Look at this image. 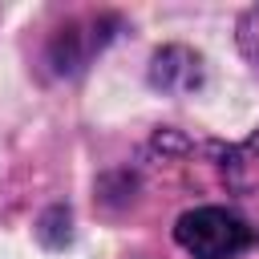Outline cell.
I'll return each mask as SVG.
<instances>
[{"label": "cell", "mask_w": 259, "mask_h": 259, "mask_svg": "<svg viewBox=\"0 0 259 259\" xmlns=\"http://www.w3.org/2000/svg\"><path fill=\"white\" fill-rule=\"evenodd\" d=\"M174 239L194 259H235L251 243V227L223 206H198L178 219Z\"/></svg>", "instance_id": "obj_1"}, {"label": "cell", "mask_w": 259, "mask_h": 259, "mask_svg": "<svg viewBox=\"0 0 259 259\" xmlns=\"http://www.w3.org/2000/svg\"><path fill=\"white\" fill-rule=\"evenodd\" d=\"M239 45H243V53L259 65V8H251V12L239 20Z\"/></svg>", "instance_id": "obj_2"}]
</instances>
